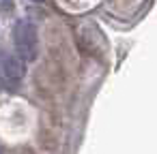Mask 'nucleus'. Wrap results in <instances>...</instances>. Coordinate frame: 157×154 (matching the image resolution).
Returning a JSON list of instances; mask_svg holds the SVG:
<instances>
[{
	"label": "nucleus",
	"instance_id": "nucleus-1",
	"mask_svg": "<svg viewBox=\"0 0 157 154\" xmlns=\"http://www.w3.org/2000/svg\"><path fill=\"white\" fill-rule=\"evenodd\" d=\"M13 47L22 62H35L39 56V37L37 28L28 20H17L13 26Z\"/></svg>",
	"mask_w": 157,
	"mask_h": 154
},
{
	"label": "nucleus",
	"instance_id": "nucleus-2",
	"mask_svg": "<svg viewBox=\"0 0 157 154\" xmlns=\"http://www.w3.org/2000/svg\"><path fill=\"white\" fill-rule=\"evenodd\" d=\"M24 77H26V64L13 54L0 52V84H5L9 90H15Z\"/></svg>",
	"mask_w": 157,
	"mask_h": 154
},
{
	"label": "nucleus",
	"instance_id": "nucleus-3",
	"mask_svg": "<svg viewBox=\"0 0 157 154\" xmlns=\"http://www.w3.org/2000/svg\"><path fill=\"white\" fill-rule=\"evenodd\" d=\"M13 9V0H0V11H11Z\"/></svg>",
	"mask_w": 157,
	"mask_h": 154
},
{
	"label": "nucleus",
	"instance_id": "nucleus-4",
	"mask_svg": "<svg viewBox=\"0 0 157 154\" xmlns=\"http://www.w3.org/2000/svg\"><path fill=\"white\" fill-rule=\"evenodd\" d=\"M33 2H43V0H33Z\"/></svg>",
	"mask_w": 157,
	"mask_h": 154
},
{
	"label": "nucleus",
	"instance_id": "nucleus-5",
	"mask_svg": "<svg viewBox=\"0 0 157 154\" xmlns=\"http://www.w3.org/2000/svg\"><path fill=\"white\" fill-rule=\"evenodd\" d=\"M0 154H5V152H2V150H0Z\"/></svg>",
	"mask_w": 157,
	"mask_h": 154
}]
</instances>
